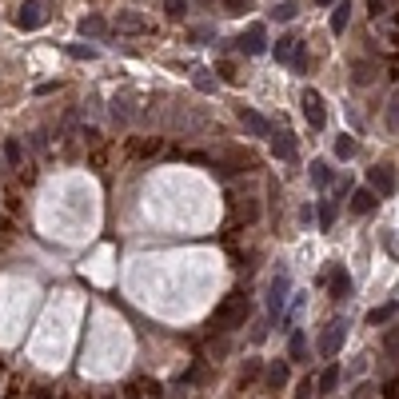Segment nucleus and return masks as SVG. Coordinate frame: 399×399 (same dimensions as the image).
I'll return each instance as SVG.
<instances>
[{"mask_svg":"<svg viewBox=\"0 0 399 399\" xmlns=\"http://www.w3.org/2000/svg\"><path fill=\"white\" fill-rule=\"evenodd\" d=\"M316 4H339V0H316Z\"/></svg>","mask_w":399,"mask_h":399,"instance_id":"obj_42","label":"nucleus"},{"mask_svg":"<svg viewBox=\"0 0 399 399\" xmlns=\"http://www.w3.org/2000/svg\"><path fill=\"white\" fill-rule=\"evenodd\" d=\"M44 21H48V12H44L40 0H24L21 12H16V28H21V32H36Z\"/></svg>","mask_w":399,"mask_h":399,"instance_id":"obj_4","label":"nucleus"},{"mask_svg":"<svg viewBox=\"0 0 399 399\" xmlns=\"http://www.w3.org/2000/svg\"><path fill=\"white\" fill-rule=\"evenodd\" d=\"M32 148H36V152H44V148H48V136H44V132H32Z\"/></svg>","mask_w":399,"mask_h":399,"instance_id":"obj_37","label":"nucleus"},{"mask_svg":"<svg viewBox=\"0 0 399 399\" xmlns=\"http://www.w3.org/2000/svg\"><path fill=\"white\" fill-rule=\"evenodd\" d=\"M368 184H372V192H376V196H391V192H396V168L376 164L372 172H368Z\"/></svg>","mask_w":399,"mask_h":399,"instance_id":"obj_7","label":"nucleus"},{"mask_svg":"<svg viewBox=\"0 0 399 399\" xmlns=\"http://www.w3.org/2000/svg\"><path fill=\"white\" fill-rule=\"evenodd\" d=\"M64 52H68L72 60H96V56H100V52H96V48H88V44H68Z\"/></svg>","mask_w":399,"mask_h":399,"instance_id":"obj_30","label":"nucleus"},{"mask_svg":"<svg viewBox=\"0 0 399 399\" xmlns=\"http://www.w3.org/2000/svg\"><path fill=\"white\" fill-rule=\"evenodd\" d=\"M240 120H244V128H248L252 136H272V132H276V128L259 116V112H252V108H240Z\"/></svg>","mask_w":399,"mask_h":399,"instance_id":"obj_12","label":"nucleus"},{"mask_svg":"<svg viewBox=\"0 0 399 399\" xmlns=\"http://www.w3.org/2000/svg\"><path fill=\"white\" fill-rule=\"evenodd\" d=\"M244 320H248V296H244V292L224 296V300L216 304V311H211V328L216 331H235Z\"/></svg>","mask_w":399,"mask_h":399,"instance_id":"obj_1","label":"nucleus"},{"mask_svg":"<svg viewBox=\"0 0 399 399\" xmlns=\"http://www.w3.org/2000/svg\"><path fill=\"white\" fill-rule=\"evenodd\" d=\"M396 311H399L396 304H387V307H372V316H368V324H372V328H379V324H387V320H391Z\"/></svg>","mask_w":399,"mask_h":399,"instance_id":"obj_27","label":"nucleus"},{"mask_svg":"<svg viewBox=\"0 0 399 399\" xmlns=\"http://www.w3.org/2000/svg\"><path fill=\"white\" fill-rule=\"evenodd\" d=\"M387 132L399 136V88L391 92V100H387Z\"/></svg>","mask_w":399,"mask_h":399,"instance_id":"obj_26","label":"nucleus"},{"mask_svg":"<svg viewBox=\"0 0 399 399\" xmlns=\"http://www.w3.org/2000/svg\"><path fill=\"white\" fill-rule=\"evenodd\" d=\"M344 339H348V320H331L328 328H324V335H320V355L335 359L339 348H344Z\"/></svg>","mask_w":399,"mask_h":399,"instance_id":"obj_3","label":"nucleus"},{"mask_svg":"<svg viewBox=\"0 0 399 399\" xmlns=\"http://www.w3.org/2000/svg\"><path fill=\"white\" fill-rule=\"evenodd\" d=\"M283 383H287V363H283V359H276V363L268 368V387H272V391H280Z\"/></svg>","mask_w":399,"mask_h":399,"instance_id":"obj_21","label":"nucleus"},{"mask_svg":"<svg viewBox=\"0 0 399 399\" xmlns=\"http://www.w3.org/2000/svg\"><path fill=\"white\" fill-rule=\"evenodd\" d=\"M296 48H300V36H280V40H276V48H272V56H276L280 64H292Z\"/></svg>","mask_w":399,"mask_h":399,"instance_id":"obj_17","label":"nucleus"},{"mask_svg":"<svg viewBox=\"0 0 399 399\" xmlns=\"http://www.w3.org/2000/svg\"><path fill=\"white\" fill-rule=\"evenodd\" d=\"M316 216H320V228L328 232L331 224H335V200H324V204H320V211H316Z\"/></svg>","mask_w":399,"mask_h":399,"instance_id":"obj_28","label":"nucleus"},{"mask_svg":"<svg viewBox=\"0 0 399 399\" xmlns=\"http://www.w3.org/2000/svg\"><path fill=\"white\" fill-rule=\"evenodd\" d=\"M328 287H331V300H348V296H352V276H348L344 268H331Z\"/></svg>","mask_w":399,"mask_h":399,"instance_id":"obj_11","label":"nucleus"},{"mask_svg":"<svg viewBox=\"0 0 399 399\" xmlns=\"http://www.w3.org/2000/svg\"><path fill=\"white\" fill-rule=\"evenodd\" d=\"M80 36H92V40L108 36V24H104V16H84V21H80Z\"/></svg>","mask_w":399,"mask_h":399,"instance_id":"obj_20","label":"nucleus"},{"mask_svg":"<svg viewBox=\"0 0 399 399\" xmlns=\"http://www.w3.org/2000/svg\"><path fill=\"white\" fill-rule=\"evenodd\" d=\"M235 48H240L244 56H263V52H268V28H263V24H252V28L240 36Z\"/></svg>","mask_w":399,"mask_h":399,"instance_id":"obj_5","label":"nucleus"},{"mask_svg":"<svg viewBox=\"0 0 399 399\" xmlns=\"http://www.w3.org/2000/svg\"><path fill=\"white\" fill-rule=\"evenodd\" d=\"M335 387H339V368L331 363V368H324V376H320V391H324V396H331Z\"/></svg>","mask_w":399,"mask_h":399,"instance_id":"obj_24","label":"nucleus"},{"mask_svg":"<svg viewBox=\"0 0 399 399\" xmlns=\"http://www.w3.org/2000/svg\"><path fill=\"white\" fill-rule=\"evenodd\" d=\"M259 372H263V363H259V359H248V368H244V383L259 379Z\"/></svg>","mask_w":399,"mask_h":399,"instance_id":"obj_34","label":"nucleus"},{"mask_svg":"<svg viewBox=\"0 0 399 399\" xmlns=\"http://www.w3.org/2000/svg\"><path fill=\"white\" fill-rule=\"evenodd\" d=\"M4 160H8V168H21L24 164V144L16 140V136L4 144Z\"/></svg>","mask_w":399,"mask_h":399,"instance_id":"obj_23","label":"nucleus"},{"mask_svg":"<svg viewBox=\"0 0 399 399\" xmlns=\"http://www.w3.org/2000/svg\"><path fill=\"white\" fill-rule=\"evenodd\" d=\"M368 12H372V21L387 16V0H368Z\"/></svg>","mask_w":399,"mask_h":399,"instance_id":"obj_36","label":"nucleus"},{"mask_svg":"<svg viewBox=\"0 0 399 399\" xmlns=\"http://www.w3.org/2000/svg\"><path fill=\"white\" fill-rule=\"evenodd\" d=\"M272 156L283 160V164H292L300 152H296V140H292V132H272Z\"/></svg>","mask_w":399,"mask_h":399,"instance_id":"obj_10","label":"nucleus"},{"mask_svg":"<svg viewBox=\"0 0 399 399\" xmlns=\"http://www.w3.org/2000/svg\"><path fill=\"white\" fill-rule=\"evenodd\" d=\"M192 0H164V12L172 16V21H184V12H188Z\"/></svg>","mask_w":399,"mask_h":399,"instance_id":"obj_29","label":"nucleus"},{"mask_svg":"<svg viewBox=\"0 0 399 399\" xmlns=\"http://www.w3.org/2000/svg\"><path fill=\"white\" fill-rule=\"evenodd\" d=\"M311 184L316 188H331L335 184V172H331L328 160H311Z\"/></svg>","mask_w":399,"mask_h":399,"instance_id":"obj_15","label":"nucleus"},{"mask_svg":"<svg viewBox=\"0 0 399 399\" xmlns=\"http://www.w3.org/2000/svg\"><path fill=\"white\" fill-rule=\"evenodd\" d=\"M355 152H359V144H355L352 136H335V156H339V160H352Z\"/></svg>","mask_w":399,"mask_h":399,"instance_id":"obj_25","label":"nucleus"},{"mask_svg":"<svg viewBox=\"0 0 399 399\" xmlns=\"http://www.w3.org/2000/svg\"><path fill=\"white\" fill-rule=\"evenodd\" d=\"M192 80H196V88H200V92H216V80H211L208 72H196Z\"/></svg>","mask_w":399,"mask_h":399,"instance_id":"obj_33","label":"nucleus"},{"mask_svg":"<svg viewBox=\"0 0 399 399\" xmlns=\"http://www.w3.org/2000/svg\"><path fill=\"white\" fill-rule=\"evenodd\" d=\"M352 24V4L348 0H339L335 8H331V36H344V28Z\"/></svg>","mask_w":399,"mask_h":399,"instance_id":"obj_14","label":"nucleus"},{"mask_svg":"<svg viewBox=\"0 0 399 399\" xmlns=\"http://www.w3.org/2000/svg\"><path fill=\"white\" fill-rule=\"evenodd\" d=\"M300 104H304V120L311 124V128H316V132H320V128L328 124V108H324V96H320V92H304V100H300Z\"/></svg>","mask_w":399,"mask_h":399,"instance_id":"obj_6","label":"nucleus"},{"mask_svg":"<svg viewBox=\"0 0 399 399\" xmlns=\"http://www.w3.org/2000/svg\"><path fill=\"white\" fill-rule=\"evenodd\" d=\"M296 16H300V4H296V0H283V4H276V8H272V21H280V24L296 21Z\"/></svg>","mask_w":399,"mask_h":399,"instance_id":"obj_22","label":"nucleus"},{"mask_svg":"<svg viewBox=\"0 0 399 399\" xmlns=\"http://www.w3.org/2000/svg\"><path fill=\"white\" fill-rule=\"evenodd\" d=\"M196 4H200V8H211V0H196Z\"/></svg>","mask_w":399,"mask_h":399,"instance_id":"obj_41","label":"nucleus"},{"mask_svg":"<svg viewBox=\"0 0 399 399\" xmlns=\"http://www.w3.org/2000/svg\"><path fill=\"white\" fill-rule=\"evenodd\" d=\"M383 348H387V355H399V328L383 331Z\"/></svg>","mask_w":399,"mask_h":399,"instance_id":"obj_31","label":"nucleus"},{"mask_svg":"<svg viewBox=\"0 0 399 399\" xmlns=\"http://www.w3.org/2000/svg\"><path fill=\"white\" fill-rule=\"evenodd\" d=\"M172 124H176L184 136H192V132H208L211 128L208 112H200V108H192V104H176V108H172Z\"/></svg>","mask_w":399,"mask_h":399,"instance_id":"obj_2","label":"nucleus"},{"mask_svg":"<svg viewBox=\"0 0 399 399\" xmlns=\"http://www.w3.org/2000/svg\"><path fill=\"white\" fill-rule=\"evenodd\" d=\"M376 64H372V60H352V84H359V88H363V84H372V80H376Z\"/></svg>","mask_w":399,"mask_h":399,"instance_id":"obj_18","label":"nucleus"},{"mask_svg":"<svg viewBox=\"0 0 399 399\" xmlns=\"http://www.w3.org/2000/svg\"><path fill=\"white\" fill-rule=\"evenodd\" d=\"M352 180H344V184H339V188H335V196H339V200H344V196H352Z\"/></svg>","mask_w":399,"mask_h":399,"instance_id":"obj_39","label":"nucleus"},{"mask_svg":"<svg viewBox=\"0 0 399 399\" xmlns=\"http://www.w3.org/2000/svg\"><path fill=\"white\" fill-rule=\"evenodd\" d=\"M4 164H8V160H4V156H0V172H8V168H4Z\"/></svg>","mask_w":399,"mask_h":399,"instance_id":"obj_43","label":"nucleus"},{"mask_svg":"<svg viewBox=\"0 0 399 399\" xmlns=\"http://www.w3.org/2000/svg\"><path fill=\"white\" fill-rule=\"evenodd\" d=\"M376 204H379V196L372 188H355L352 192V211H355V216H368Z\"/></svg>","mask_w":399,"mask_h":399,"instance_id":"obj_13","label":"nucleus"},{"mask_svg":"<svg viewBox=\"0 0 399 399\" xmlns=\"http://www.w3.org/2000/svg\"><path fill=\"white\" fill-rule=\"evenodd\" d=\"M311 391H320V383H311V376H307L304 383L296 387V399H311Z\"/></svg>","mask_w":399,"mask_h":399,"instance_id":"obj_35","label":"nucleus"},{"mask_svg":"<svg viewBox=\"0 0 399 399\" xmlns=\"http://www.w3.org/2000/svg\"><path fill=\"white\" fill-rule=\"evenodd\" d=\"M287 359H292V363H304L307 359V335L300 328L292 331V339H287Z\"/></svg>","mask_w":399,"mask_h":399,"instance_id":"obj_16","label":"nucleus"},{"mask_svg":"<svg viewBox=\"0 0 399 399\" xmlns=\"http://www.w3.org/2000/svg\"><path fill=\"white\" fill-rule=\"evenodd\" d=\"M48 92H56V80H44V84H36V96H48Z\"/></svg>","mask_w":399,"mask_h":399,"instance_id":"obj_38","label":"nucleus"},{"mask_svg":"<svg viewBox=\"0 0 399 399\" xmlns=\"http://www.w3.org/2000/svg\"><path fill=\"white\" fill-rule=\"evenodd\" d=\"M108 112H112V120H116V124H132V116H136V108H132V100H128V96H116Z\"/></svg>","mask_w":399,"mask_h":399,"instance_id":"obj_19","label":"nucleus"},{"mask_svg":"<svg viewBox=\"0 0 399 399\" xmlns=\"http://www.w3.org/2000/svg\"><path fill=\"white\" fill-rule=\"evenodd\" d=\"M228 4V12H244V0H224Z\"/></svg>","mask_w":399,"mask_h":399,"instance_id":"obj_40","label":"nucleus"},{"mask_svg":"<svg viewBox=\"0 0 399 399\" xmlns=\"http://www.w3.org/2000/svg\"><path fill=\"white\" fill-rule=\"evenodd\" d=\"M287 292H292V280H287V272H280V276L272 280V296H268L272 316H280V311H283V304H287Z\"/></svg>","mask_w":399,"mask_h":399,"instance_id":"obj_9","label":"nucleus"},{"mask_svg":"<svg viewBox=\"0 0 399 399\" xmlns=\"http://www.w3.org/2000/svg\"><path fill=\"white\" fill-rule=\"evenodd\" d=\"M292 68H296V72H307V48H304V40H300L296 56H292Z\"/></svg>","mask_w":399,"mask_h":399,"instance_id":"obj_32","label":"nucleus"},{"mask_svg":"<svg viewBox=\"0 0 399 399\" xmlns=\"http://www.w3.org/2000/svg\"><path fill=\"white\" fill-rule=\"evenodd\" d=\"M116 32H128V36H148V32H152V21L140 16V12H120V16H116Z\"/></svg>","mask_w":399,"mask_h":399,"instance_id":"obj_8","label":"nucleus"}]
</instances>
